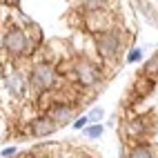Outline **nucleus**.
Returning <instances> with one entry per match:
<instances>
[{"label":"nucleus","instance_id":"obj_1","mask_svg":"<svg viewBox=\"0 0 158 158\" xmlns=\"http://www.w3.org/2000/svg\"><path fill=\"white\" fill-rule=\"evenodd\" d=\"M27 156H94V149H87L82 145H69V143H49L27 152Z\"/></svg>","mask_w":158,"mask_h":158}]
</instances>
